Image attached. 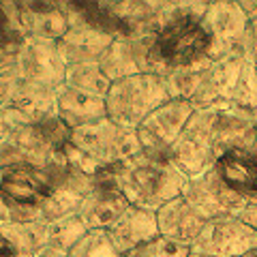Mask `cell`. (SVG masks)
I'll list each match as a JSON object with an SVG mask.
<instances>
[{
  "label": "cell",
  "mask_w": 257,
  "mask_h": 257,
  "mask_svg": "<svg viewBox=\"0 0 257 257\" xmlns=\"http://www.w3.org/2000/svg\"><path fill=\"white\" fill-rule=\"evenodd\" d=\"M174 99L163 75L140 73L111 82L105 94L107 118L122 128H138L152 111Z\"/></svg>",
  "instance_id": "obj_1"
},
{
  "label": "cell",
  "mask_w": 257,
  "mask_h": 257,
  "mask_svg": "<svg viewBox=\"0 0 257 257\" xmlns=\"http://www.w3.org/2000/svg\"><path fill=\"white\" fill-rule=\"evenodd\" d=\"M210 52V35L202 26V22L191 18H178L161 26L152 41V64L155 73L167 75L174 69L191 67L195 62L208 58Z\"/></svg>",
  "instance_id": "obj_2"
},
{
  "label": "cell",
  "mask_w": 257,
  "mask_h": 257,
  "mask_svg": "<svg viewBox=\"0 0 257 257\" xmlns=\"http://www.w3.org/2000/svg\"><path fill=\"white\" fill-rule=\"evenodd\" d=\"M52 191L54 178L43 167L28 163L0 167V197L11 208V221L41 219L39 210Z\"/></svg>",
  "instance_id": "obj_3"
},
{
  "label": "cell",
  "mask_w": 257,
  "mask_h": 257,
  "mask_svg": "<svg viewBox=\"0 0 257 257\" xmlns=\"http://www.w3.org/2000/svg\"><path fill=\"white\" fill-rule=\"evenodd\" d=\"M71 146L94 161L99 167H107L122 161H131L142 155L138 131L122 128L109 118L96 120L92 124L73 128Z\"/></svg>",
  "instance_id": "obj_4"
},
{
  "label": "cell",
  "mask_w": 257,
  "mask_h": 257,
  "mask_svg": "<svg viewBox=\"0 0 257 257\" xmlns=\"http://www.w3.org/2000/svg\"><path fill=\"white\" fill-rule=\"evenodd\" d=\"M195 114V105L187 99H170L135 128L142 152L159 159H170V150Z\"/></svg>",
  "instance_id": "obj_5"
},
{
  "label": "cell",
  "mask_w": 257,
  "mask_h": 257,
  "mask_svg": "<svg viewBox=\"0 0 257 257\" xmlns=\"http://www.w3.org/2000/svg\"><path fill=\"white\" fill-rule=\"evenodd\" d=\"M257 248V231L238 216H216L204 223L191 244V257H242Z\"/></svg>",
  "instance_id": "obj_6"
},
{
  "label": "cell",
  "mask_w": 257,
  "mask_h": 257,
  "mask_svg": "<svg viewBox=\"0 0 257 257\" xmlns=\"http://www.w3.org/2000/svg\"><path fill=\"white\" fill-rule=\"evenodd\" d=\"M170 159L187 178H197L214 165V144L206 109H195L187 128L170 150Z\"/></svg>",
  "instance_id": "obj_7"
},
{
  "label": "cell",
  "mask_w": 257,
  "mask_h": 257,
  "mask_svg": "<svg viewBox=\"0 0 257 257\" xmlns=\"http://www.w3.org/2000/svg\"><path fill=\"white\" fill-rule=\"evenodd\" d=\"M15 64L24 82L47 88H60L69 67L58 50V43L39 39H26L20 54L15 56Z\"/></svg>",
  "instance_id": "obj_8"
},
{
  "label": "cell",
  "mask_w": 257,
  "mask_h": 257,
  "mask_svg": "<svg viewBox=\"0 0 257 257\" xmlns=\"http://www.w3.org/2000/svg\"><path fill=\"white\" fill-rule=\"evenodd\" d=\"M182 197L206 221L216 219V216H238V212L246 206V199L225 187L214 170H208L197 178H191Z\"/></svg>",
  "instance_id": "obj_9"
},
{
  "label": "cell",
  "mask_w": 257,
  "mask_h": 257,
  "mask_svg": "<svg viewBox=\"0 0 257 257\" xmlns=\"http://www.w3.org/2000/svg\"><path fill=\"white\" fill-rule=\"evenodd\" d=\"M20 22L28 39L58 43L71 28L67 5L56 3H18Z\"/></svg>",
  "instance_id": "obj_10"
},
{
  "label": "cell",
  "mask_w": 257,
  "mask_h": 257,
  "mask_svg": "<svg viewBox=\"0 0 257 257\" xmlns=\"http://www.w3.org/2000/svg\"><path fill=\"white\" fill-rule=\"evenodd\" d=\"M111 43H114V39L107 37L105 32L88 26L71 13V28L58 41V50L67 64L99 62Z\"/></svg>",
  "instance_id": "obj_11"
},
{
  "label": "cell",
  "mask_w": 257,
  "mask_h": 257,
  "mask_svg": "<svg viewBox=\"0 0 257 257\" xmlns=\"http://www.w3.org/2000/svg\"><path fill=\"white\" fill-rule=\"evenodd\" d=\"M107 236L111 244L116 246L120 255L133 251L135 246L144 242H150L159 236V223H157V212L146 210V208L128 206L126 210L118 216V221L111 225Z\"/></svg>",
  "instance_id": "obj_12"
},
{
  "label": "cell",
  "mask_w": 257,
  "mask_h": 257,
  "mask_svg": "<svg viewBox=\"0 0 257 257\" xmlns=\"http://www.w3.org/2000/svg\"><path fill=\"white\" fill-rule=\"evenodd\" d=\"M9 114L20 124H39L58 116V88H47L22 82L18 94L9 105Z\"/></svg>",
  "instance_id": "obj_13"
},
{
  "label": "cell",
  "mask_w": 257,
  "mask_h": 257,
  "mask_svg": "<svg viewBox=\"0 0 257 257\" xmlns=\"http://www.w3.org/2000/svg\"><path fill=\"white\" fill-rule=\"evenodd\" d=\"M157 223H159V236L191 246L199 236V231H202L206 219L184 197H178L159 208Z\"/></svg>",
  "instance_id": "obj_14"
},
{
  "label": "cell",
  "mask_w": 257,
  "mask_h": 257,
  "mask_svg": "<svg viewBox=\"0 0 257 257\" xmlns=\"http://www.w3.org/2000/svg\"><path fill=\"white\" fill-rule=\"evenodd\" d=\"M128 206H131L128 199L120 191L107 189V187H94L92 184V189L84 197L77 214H79V219L84 221L88 231L90 229H109Z\"/></svg>",
  "instance_id": "obj_15"
},
{
  "label": "cell",
  "mask_w": 257,
  "mask_h": 257,
  "mask_svg": "<svg viewBox=\"0 0 257 257\" xmlns=\"http://www.w3.org/2000/svg\"><path fill=\"white\" fill-rule=\"evenodd\" d=\"M58 118L64 120L71 128L92 124L96 120L107 118L105 99L62 84L58 88Z\"/></svg>",
  "instance_id": "obj_16"
},
{
  "label": "cell",
  "mask_w": 257,
  "mask_h": 257,
  "mask_svg": "<svg viewBox=\"0 0 257 257\" xmlns=\"http://www.w3.org/2000/svg\"><path fill=\"white\" fill-rule=\"evenodd\" d=\"M0 234L13 244L18 257H37L50 244V240H47V223L41 219L9 221L0 227Z\"/></svg>",
  "instance_id": "obj_17"
},
{
  "label": "cell",
  "mask_w": 257,
  "mask_h": 257,
  "mask_svg": "<svg viewBox=\"0 0 257 257\" xmlns=\"http://www.w3.org/2000/svg\"><path fill=\"white\" fill-rule=\"evenodd\" d=\"M64 86L88 92V94H94V96H103V99H105L111 82L101 71L99 62H82V64H69L67 67Z\"/></svg>",
  "instance_id": "obj_18"
},
{
  "label": "cell",
  "mask_w": 257,
  "mask_h": 257,
  "mask_svg": "<svg viewBox=\"0 0 257 257\" xmlns=\"http://www.w3.org/2000/svg\"><path fill=\"white\" fill-rule=\"evenodd\" d=\"M26 32L22 28L18 3H0V54L15 58L26 43Z\"/></svg>",
  "instance_id": "obj_19"
},
{
  "label": "cell",
  "mask_w": 257,
  "mask_h": 257,
  "mask_svg": "<svg viewBox=\"0 0 257 257\" xmlns=\"http://www.w3.org/2000/svg\"><path fill=\"white\" fill-rule=\"evenodd\" d=\"M86 234H88V227L79 219V214H71V216H64V219L47 223V240H50V244L56 248H62L67 253Z\"/></svg>",
  "instance_id": "obj_20"
},
{
  "label": "cell",
  "mask_w": 257,
  "mask_h": 257,
  "mask_svg": "<svg viewBox=\"0 0 257 257\" xmlns=\"http://www.w3.org/2000/svg\"><path fill=\"white\" fill-rule=\"evenodd\" d=\"M229 101L242 109L257 111V62L253 58H244L240 64V73Z\"/></svg>",
  "instance_id": "obj_21"
},
{
  "label": "cell",
  "mask_w": 257,
  "mask_h": 257,
  "mask_svg": "<svg viewBox=\"0 0 257 257\" xmlns=\"http://www.w3.org/2000/svg\"><path fill=\"white\" fill-rule=\"evenodd\" d=\"M69 257H122L111 244L105 229H90L69 251Z\"/></svg>",
  "instance_id": "obj_22"
},
{
  "label": "cell",
  "mask_w": 257,
  "mask_h": 257,
  "mask_svg": "<svg viewBox=\"0 0 257 257\" xmlns=\"http://www.w3.org/2000/svg\"><path fill=\"white\" fill-rule=\"evenodd\" d=\"M122 257H191V246L157 236L150 242L135 246L133 251L124 253Z\"/></svg>",
  "instance_id": "obj_23"
},
{
  "label": "cell",
  "mask_w": 257,
  "mask_h": 257,
  "mask_svg": "<svg viewBox=\"0 0 257 257\" xmlns=\"http://www.w3.org/2000/svg\"><path fill=\"white\" fill-rule=\"evenodd\" d=\"M22 82L24 79L20 75L18 64H15V58H7L5 62H0V109L3 111L9 109Z\"/></svg>",
  "instance_id": "obj_24"
},
{
  "label": "cell",
  "mask_w": 257,
  "mask_h": 257,
  "mask_svg": "<svg viewBox=\"0 0 257 257\" xmlns=\"http://www.w3.org/2000/svg\"><path fill=\"white\" fill-rule=\"evenodd\" d=\"M15 126H20L18 120H13V116H11L7 109H5V111L0 109V144H3L7 138H9Z\"/></svg>",
  "instance_id": "obj_25"
},
{
  "label": "cell",
  "mask_w": 257,
  "mask_h": 257,
  "mask_svg": "<svg viewBox=\"0 0 257 257\" xmlns=\"http://www.w3.org/2000/svg\"><path fill=\"white\" fill-rule=\"evenodd\" d=\"M238 219L242 221L244 225H248L251 229L257 231V202H251V204H246L242 210L238 212Z\"/></svg>",
  "instance_id": "obj_26"
},
{
  "label": "cell",
  "mask_w": 257,
  "mask_h": 257,
  "mask_svg": "<svg viewBox=\"0 0 257 257\" xmlns=\"http://www.w3.org/2000/svg\"><path fill=\"white\" fill-rule=\"evenodd\" d=\"M248 45H251L253 60L257 62V20L251 22V26H248Z\"/></svg>",
  "instance_id": "obj_27"
},
{
  "label": "cell",
  "mask_w": 257,
  "mask_h": 257,
  "mask_svg": "<svg viewBox=\"0 0 257 257\" xmlns=\"http://www.w3.org/2000/svg\"><path fill=\"white\" fill-rule=\"evenodd\" d=\"M238 7H240V11L246 15L248 22L257 20V3H246V0H242V3H238Z\"/></svg>",
  "instance_id": "obj_28"
},
{
  "label": "cell",
  "mask_w": 257,
  "mask_h": 257,
  "mask_svg": "<svg viewBox=\"0 0 257 257\" xmlns=\"http://www.w3.org/2000/svg\"><path fill=\"white\" fill-rule=\"evenodd\" d=\"M0 257H18V253H15L13 244H11L3 234H0Z\"/></svg>",
  "instance_id": "obj_29"
},
{
  "label": "cell",
  "mask_w": 257,
  "mask_h": 257,
  "mask_svg": "<svg viewBox=\"0 0 257 257\" xmlns=\"http://www.w3.org/2000/svg\"><path fill=\"white\" fill-rule=\"evenodd\" d=\"M37 257H69V253L62 251V248H56V246H52V244H47Z\"/></svg>",
  "instance_id": "obj_30"
},
{
  "label": "cell",
  "mask_w": 257,
  "mask_h": 257,
  "mask_svg": "<svg viewBox=\"0 0 257 257\" xmlns=\"http://www.w3.org/2000/svg\"><path fill=\"white\" fill-rule=\"evenodd\" d=\"M11 221V208L7 206V202L3 197H0V227H3L5 223H9Z\"/></svg>",
  "instance_id": "obj_31"
},
{
  "label": "cell",
  "mask_w": 257,
  "mask_h": 257,
  "mask_svg": "<svg viewBox=\"0 0 257 257\" xmlns=\"http://www.w3.org/2000/svg\"><path fill=\"white\" fill-rule=\"evenodd\" d=\"M5 60H7V58H5V56H3V54H0V62H5Z\"/></svg>",
  "instance_id": "obj_32"
},
{
  "label": "cell",
  "mask_w": 257,
  "mask_h": 257,
  "mask_svg": "<svg viewBox=\"0 0 257 257\" xmlns=\"http://www.w3.org/2000/svg\"><path fill=\"white\" fill-rule=\"evenodd\" d=\"M255 253H257V248H255Z\"/></svg>",
  "instance_id": "obj_33"
}]
</instances>
